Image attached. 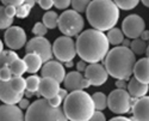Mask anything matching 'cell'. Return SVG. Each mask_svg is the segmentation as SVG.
<instances>
[{
	"mask_svg": "<svg viewBox=\"0 0 149 121\" xmlns=\"http://www.w3.org/2000/svg\"><path fill=\"white\" fill-rule=\"evenodd\" d=\"M75 43L78 55L81 58V60L88 64L103 61L110 51L107 36L97 29L82 31L80 35H78Z\"/></svg>",
	"mask_w": 149,
	"mask_h": 121,
	"instance_id": "1",
	"label": "cell"
},
{
	"mask_svg": "<svg viewBox=\"0 0 149 121\" xmlns=\"http://www.w3.org/2000/svg\"><path fill=\"white\" fill-rule=\"evenodd\" d=\"M86 17L93 29L109 31L119 19V8L113 0H92L86 10Z\"/></svg>",
	"mask_w": 149,
	"mask_h": 121,
	"instance_id": "2",
	"label": "cell"
},
{
	"mask_svg": "<svg viewBox=\"0 0 149 121\" xmlns=\"http://www.w3.org/2000/svg\"><path fill=\"white\" fill-rule=\"evenodd\" d=\"M104 66L109 76L115 79L128 80L134 73V67L136 64V55L125 46H116L105 56Z\"/></svg>",
	"mask_w": 149,
	"mask_h": 121,
	"instance_id": "3",
	"label": "cell"
},
{
	"mask_svg": "<svg viewBox=\"0 0 149 121\" xmlns=\"http://www.w3.org/2000/svg\"><path fill=\"white\" fill-rule=\"evenodd\" d=\"M63 112L69 121H88L95 112L92 96L84 90L72 91L65 98Z\"/></svg>",
	"mask_w": 149,
	"mask_h": 121,
	"instance_id": "4",
	"label": "cell"
},
{
	"mask_svg": "<svg viewBox=\"0 0 149 121\" xmlns=\"http://www.w3.org/2000/svg\"><path fill=\"white\" fill-rule=\"evenodd\" d=\"M25 121H69L60 107H54L47 98L37 100L26 109Z\"/></svg>",
	"mask_w": 149,
	"mask_h": 121,
	"instance_id": "5",
	"label": "cell"
},
{
	"mask_svg": "<svg viewBox=\"0 0 149 121\" xmlns=\"http://www.w3.org/2000/svg\"><path fill=\"white\" fill-rule=\"evenodd\" d=\"M85 20L81 13L74 10H66L58 17V30L65 36L74 37L82 32Z\"/></svg>",
	"mask_w": 149,
	"mask_h": 121,
	"instance_id": "6",
	"label": "cell"
},
{
	"mask_svg": "<svg viewBox=\"0 0 149 121\" xmlns=\"http://www.w3.org/2000/svg\"><path fill=\"white\" fill-rule=\"evenodd\" d=\"M53 54L61 63L73 61L74 58L78 55L77 53V43L69 36H61L54 41L53 44Z\"/></svg>",
	"mask_w": 149,
	"mask_h": 121,
	"instance_id": "7",
	"label": "cell"
},
{
	"mask_svg": "<svg viewBox=\"0 0 149 121\" xmlns=\"http://www.w3.org/2000/svg\"><path fill=\"white\" fill-rule=\"evenodd\" d=\"M132 97L127 89H116L107 96V108L115 114H127L131 109Z\"/></svg>",
	"mask_w": 149,
	"mask_h": 121,
	"instance_id": "8",
	"label": "cell"
},
{
	"mask_svg": "<svg viewBox=\"0 0 149 121\" xmlns=\"http://www.w3.org/2000/svg\"><path fill=\"white\" fill-rule=\"evenodd\" d=\"M26 53H36L38 54L44 63L52 60L53 58V44L49 42L47 39H44V36H35L33 39H31L26 46H25Z\"/></svg>",
	"mask_w": 149,
	"mask_h": 121,
	"instance_id": "9",
	"label": "cell"
},
{
	"mask_svg": "<svg viewBox=\"0 0 149 121\" xmlns=\"http://www.w3.org/2000/svg\"><path fill=\"white\" fill-rule=\"evenodd\" d=\"M4 42L11 51L22 49L28 43L26 32L22 27L12 25L8 29H6L4 34Z\"/></svg>",
	"mask_w": 149,
	"mask_h": 121,
	"instance_id": "10",
	"label": "cell"
},
{
	"mask_svg": "<svg viewBox=\"0 0 149 121\" xmlns=\"http://www.w3.org/2000/svg\"><path fill=\"white\" fill-rule=\"evenodd\" d=\"M122 30L129 39H139L146 30V23L139 15H130L124 18L122 23Z\"/></svg>",
	"mask_w": 149,
	"mask_h": 121,
	"instance_id": "11",
	"label": "cell"
},
{
	"mask_svg": "<svg viewBox=\"0 0 149 121\" xmlns=\"http://www.w3.org/2000/svg\"><path fill=\"white\" fill-rule=\"evenodd\" d=\"M84 76L87 78V80L93 87L103 85V84H105L107 82V78H109V73H107L105 66L99 63L87 65L86 71L84 72Z\"/></svg>",
	"mask_w": 149,
	"mask_h": 121,
	"instance_id": "12",
	"label": "cell"
},
{
	"mask_svg": "<svg viewBox=\"0 0 149 121\" xmlns=\"http://www.w3.org/2000/svg\"><path fill=\"white\" fill-rule=\"evenodd\" d=\"M41 73L42 77L54 78L58 83H63L66 78V70L58 60H49V61L44 63L41 68Z\"/></svg>",
	"mask_w": 149,
	"mask_h": 121,
	"instance_id": "13",
	"label": "cell"
},
{
	"mask_svg": "<svg viewBox=\"0 0 149 121\" xmlns=\"http://www.w3.org/2000/svg\"><path fill=\"white\" fill-rule=\"evenodd\" d=\"M65 87L68 91H77V90H85L91 87V83L87 80L85 76L81 75V72H69L66 75V78L63 80Z\"/></svg>",
	"mask_w": 149,
	"mask_h": 121,
	"instance_id": "14",
	"label": "cell"
},
{
	"mask_svg": "<svg viewBox=\"0 0 149 121\" xmlns=\"http://www.w3.org/2000/svg\"><path fill=\"white\" fill-rule=\"evenodd\" d=\"M0 121H25L23 109L16 104L0 106Z\"/></svg>",
	"mask_w": 149,
	"mask_h": 121,
	"instance_id": "15",
	"label": "cell"
},
{
	"mask_svg": "<svg viewBox=\"0 0 149 121\" xmlns=\"http://www.w3.org/2000/svg\"><path fill=\"white\" fill-rule=\"evenodd\" d=\"M134 121H149V96L136 98L132 106Z\"/></svg>",
	"mask_w": 149,
	"mask_h": 121,
	"instance_id": "16",
	"label": "cell"
},
{
	"mask_svg": "<svg viewBox=\"0 0 149 121\" xmlns=\"http://www.w3.org/2000/svg\"><path fill=\"white\" fill-rule=\"evenodd\" d=\"M23 96L24 94H18L12 89L10 82L0 80V101H3L4 104H18Z\"/></svg>",
	"mask_w": 149,
	"mask_h": 121,
	"instance_id": "17",
	"label": "cell"
},
{
	"mask_svg": "<svg viewBox=\"0 0 149 121\" xmlns=\"http://www.w3.org/2000/svg\"><path fill=\"white\" fill-rule=\"evenodd\" d=\"M60 83L55 80L54 78H49V77H42L41 84H40V89L38 94L42 96L43 98H52L54 96H56L60 91Z\"/></svg>",
	"mask_w": 149,
	"mask_h": 121,
	"instance_id": "18",
	"label": "cell"
},
{
	"mask_svg": "<svg viewBox=\"0 0 149 121\" xmlns=\"http://www.w3.org/2000/svg\"><path fill=\"white\" fill-rule=\"evenodd\" d=\"M134 76L140 82L149 85V58H142L136 61L134 67Z\"/></svg>",
	"mask_w": 149,
	"mask_h": 121,
	"instance_id": "19",
	"label": "cell"
},
{
	"mask_svg": "<svg viewBox=\"0 0 149 121\" xmlns=\"http://www.w3.org/2000/svg\"><path fill=\"white\" fill-rule=\"evenodd\" d=\"M127 90H128V92L130 94V96L132 98H141V97H143V96L147 95V92L149 90V85L140 82L139 79H136L134 77V78L130 79Z\"/></svg>",
	"mask_w": 149,
	"mask_h": 121,
	"instance_id": "20",
	"label": "cell"
},
{
	"mask_svg": "<svg viewBox=\"0 0 149 121\" xmlns=\"http://www.w3.org/2000/svg\"><path fill=\"white\" fill-rule=\"evenodd\" d=\"M24 61L26 64L28 72L31 75H36L38 71H41V68L44 64L42 58L36 53H26V55L24 56Z\"/></svg>",
	"mask_w": 149,
	"mask_h": 121,
	"instance_id": "21",
	"label": "cell"
},
{
	"mask_svg": "<svg viewBox=\"0 0 149 121\" xmlns=\"http://www.w3.org/2000/svg\"><path fill=\"white\" fill-rule=\"evenodd\" d=\"M107 36V40L110 42V44H113V46H118L120 43H123L124 41V32L123 30H120L119 28H112V29H110L106 34Z\"/></svg>",
	"mask_w": 149,
	"mask_h": 121,
	"instance_id": "22",
	"label": "cell"
},
{
	"mask_svg": "<svg viewBox=\"0 0 149 121\" xmlns=\"http://www.w3.org/2000/svg\"><path fill=\"white\" fill-rule=\"evenodd\" d=\"M8 67L13 76H23L25 72H28L25 61H24V59H20V58L13 60V61L8 65Z\"/></svg>",
	"mask_w": 149,
	"mask_h": 121,
	"instance_id": "23",
	"label": "cell"
},
{
	"mask_svg": "<svg viewBox=\"0 0 149 121\" xmlns=\"http://www.w3.org/2000/svg\"><path fill=\"white\" fill-rule=\"evenodd\" d=\"M58 15L55 11L49 10L43 15V23L48 29H55L56 27H58Z\"/></svg>",
	"mask_w": 149,
	"mask_h": 121,
	"instance_id": "24",
	"label": "cell"
},
{
	"mask_svg": "<svg viewBox=\"0 0 149 121\" xmlns=\"http://www.w3.org/2000/svg\"><path fill=\"white\" fill-rule=\"evenodd\" d=\"M10 85L18 94H24L26 90V80L22 76H13L10 80Z\"/></svg>",
	"mask_w": 149,
	"mask_h": 121,
	"instance_id": "25",
	"label": "cell"
},
{
	"mask_svg": "<svg viewBox=\"0 0 149 121\" xmlns=\"http://www.w3.org/2000/svg\"><path fill=\"white\" fill-rule=\"evenodd\" d=\"M93 103L95 107V110H104L105 108H107V96L104 92H94L92 95Z\"/></svg>",
	"mask_w": 149,
	"mask_h": 121,
	"instance_id": "26",
	"label": "cell"
},
{
	"mask_svg": "<svg viewBox=\"0 0 149 121\" xmlns=\"http://www.w3.org/2000/svg\"><path fill=\"white\" fill-rule=\"evenodd\" d=\"M18 54L15 51H4L1 54H0V68L4 66H8L13 60L18 59Z\"/></svg>",
	"mask_w": 149,
	"mask_h": 121,
	"instance_id": "27",
	"label": "cell"
},
{
	"mask_svg": "<svg viewBox=\"0 0 149 121\" xmlns=\"http://www.w3.org/2000/svg\"><path fill=\"white\" fill-rule=\"evenodd\" d=\"M41 79L38 76L36 75H31L30 77H28L25 80H26V91L29 92H38V89H40V84H41Z\"/></svg>",
	"mask_w": 149,
	"mask_h": 121,
	"instance_id": "28",
	"label": "cell"
},
{
	"mask_svg": "<svg viewBox=\"0 0 149 121\" xmlns=\"http://www.w3.org/2000/svg\"><path fill=\"white\" fill-rule=\"evenodd\" d=\"M130 49L135 53V54H137V55H141V54H144L146 53V51H147V43H146V41L144 40H142V39H135V40H132V42H131V44H130Z\"/></svg>",
	"mask_w": 149,
	"mask_h": 121,
	"instance_id": "29",
	"label": "cell"
},
{
	"mask_svg": "<svg viewBox=\"0 0 149 121\" xmlns=\"http://www.w3.org/2000/svg\"><path fill=\"white\" fill-rule=\"evenodd\" d=\"M13 24V18H11L6 15L5 6H0V30L8 29Z\"/></svg>",
	"mask_w": 149,
	"mask_h": 121,
	"instance_id": "30",
	"label": "cell"
},
{
	"mask_svg": "<svg viewBox=\"0 0 149 121\" xmlns=\"http://www.w3.org/2000/svg\"><path fill=\"white\" fill-rule=\"evenodd\" d=\"M113 3L118 6L119 10L129 11V10H134L137 6L140 4V0H113Z\"/></svg>",
	"mask_w": 149,
	"mask_h": 121,
	"instance_id": "31",
	"label": "cell"
},
{
	"mask_svg": "<svg viewBox=\"0 0 149 121\" xmlns=\"http://www.w3.org/2000/svg\"><path fill=\"white\" fill-rule=\"evenodd\" d=\"M91 1L92 0H72V7L74 11L79 12V13H82V12H86Z\"/></svg>",
	"mask_w": 149,
	"mask_h": 121,
	"instance_id": "32",
	"label": "cell"
},
{
	"mask_svg": "<svg viewBox=\"0 0 149 121\" xmlns=\"http://www.w3.org/2000/svg\"><path fill=\"white\" fill-rule=\"evenodd\" d=\"M31 8L32 7L30 5H28L26 3H24L23 5H20V6L17 7V17L18 18H26L30 15Z\"/></svg>",
	"mask_w": 149,
	"mask_h": 121,
	"instance_id": "33",
	"label": "cell"
},
{
	"mask_svg": "<svg viewBox=\"0 0 149 121\" xmlns=\"http://www.w3.org/2000/svg\"><path fill=\"white\" fill-rule=\"evenodd\" d=\"M47 32H48V28L44 25L43 22L36 23L33 25V28H32V34L35 36H45Z\"/></svg>",
	"mask_w": 149,
	"mask_h": 121,
	"instance_id": "34",
	"label": "cell"
},
{
	"mask_svg": "<svg viewBox=\"0 0 149 121\" xmlns=\"http://www.w3.org/2000/svg\"><path fill=\"white\" fill-rule=\"evenodd\" d=\"M12 77H13V75H12L8 66H4L0 68V80L1 82H8Z\"/></svg>",
	"mask_w": 149,
	"mask_h": 121,
	"instance_id": "35",
	"label": "cell"
},
{
	"mask_svg": "<svg viewBox=\"0 0 149 121\" xmlns=\"http://www.w3.org/2000/svg\"><path fill=\"white\" fill-rule=\"evenodd\" d=\"M72 5V0H54V6L58 10H67Z\"/></svg>",
	"mask_w": 149,
	"mask_h": 121,
	"instance_id": "36",
	"label": "cell"
},
{
	"mask_svg": "<svg viewBox=\"0 0 149 121\" xmlns=\"http://www.w3.org/2000/svg\"><path fill=\"white\" fill-rule=\"evenodd\" d=\"M37 3L41 6V8L49 11L54 6V0H37Z\"/></svg>",
	"mask_w": 149,
	"mask_h": 121,
	"instance_id": "37",
	"label": "cell"
},
{
	"mask_svg": "<svg viewBox=\"0 0 149 121\" xmlns=\"http://www.w3.org/2000/svg\"><path fill=\"white\" fill-rule=\"evenodd\" d=\"M88 121H106V117H105V114L102 110H95L94 114L92 115V117Z\"/></svg>",
	"mask_w": 149,
	"mask_h": 121,
	"instance_id": "38",
	"label": "cell"
},
{
	"mask_svg": "<svg viewBox=\"0 0 149 121\" xmlns=\"http://www.w3.org/2000/svg\"><path fill=\"white\" fill-rule=\"evenodd\" d=\"M5 6H7V5H12V6H16V7H18V6H20V5H23L24 3H25V0H0Z\"/></svg>",
	"mask_w": 149,
	"mask_h": 121,
	"instance_id": "39",
	"label": "cell"
},
{
	"mask_svg": "<svg viewBox=\"0 0 149 121\" xmlns=\"http://www.w3.org/2000/svg\"><path fill=\"white\" fill-rule=\"evenodd\" d=\"M5 11H6V15L11 18H15L17 16V7L16 6L7 5V6H5Z\"/></svg>",
	"mask_w": 149,
	"mask_h": 121,
	"instance_id": "40",
	"label": "cell"
},
{
	"mask_svg": "<svg viewBox=\"0 0 149 121\" xmlns=\"http://www.w3.org/2000/svg\"><path fill=\"white\" fill-rule=\"evenodd\" d=\"M48 101H49V103H50L52 106H54V107H60L62 101H63V98H62L61 96L57 94L56 96H54V97H52V98H49Z\"/></svg>",
	"mask_w": 149,
	"mask_h": 121,
	"instance_id": "41",
	"label": "cell"
},
{
	"mask_svg": "<svg viewBox=\"0 0 149 121\" xmlns=\"http://www.w3.org/2000/svg\"><path fill=\"white\" fill-rule=\"evenodd\" d=\"M18 106H19V108H22V109L24 110V109H28V108L30 107V102H29L28 98H22V100L19 101Z\"/></svg>",
	"mask_w": 149,
	"mask_h": 121,
	"instance_id": "42",
	"label": "cell"
},
{
	"mask_svg": "<svg viewBox=\"0 0 149 121\" xmlns=\"http://www.w3.org/2000/svg\"><path fill=\"white\" fill-rule=\"evenodd\" d=\"M116 87H117L118 89H127V88H128L127 80H125V79H117V82H116Z\"/></svg>",
	"mask_w": 149,
	"mask_h": 121,
	"instance_id": "43",
	"label": "cell"
},
{
	"mask_svg": "<svg viewBox=\"0 0 149 121\" xmlns=\"http://www.w3.org/2000/svg\"><path fill=\"white\" fill-rule=\"evenodd\" d=\"M77 67H78V71H79V72H85V71H86V67H87V65H86V61L81 60V61H79V63L77 64Z\"/></svg>",
	"mask_w": 149,
	"mask_h": 121,
	"instance_id": "44",
	"label": "cell"
},
{
	"mask_svg": "<svg viewBox=\"0 0 149 121\" xmlns=\"http://www.w3.org/2000/svg\"><path fill=\"white\" fill-rule=\"evenodd\" d=\"M109 121H134V120L129 119V117H125V116H116V117H112Z\"/></svg>",
	"mask_w": 149,
	"mask_h": 121,
	"instance_id": "45",
	"label": "cell"
},
{
	"mask_svg": "<svg viewBox=\"0 0 149 121\" xmlns=\"http://www.w3.org/2000/svg\"><path fill=\"white\" fill-rule=\"evenodd\" d=\"M58 95L61 96V97L62 98H66L67 97V96H68V90L67 89H60V91H58Z\"/></svg>",
	"mask_w": 149,
	"mask_h": 121,
	"instance_id": "46",
	"label": "cell"
},
{
	"mask_svg": "<svg viewBox=\"0 0 149 121\" xmlns=\"http://www.w3.org/2000/svg\"><path fill=\"white\" fill-rule=\"evenodd\" d=\"M140 37H141L142 40H144V41L149 40V31H148V30H144V31L142 32V35L140 36Z\"/></svg>",
	"mask_w": 149,
	"mask_h": 121,
	"instance_id": "47",
	"label": "cell"
},
{
	"mask_svg": "<svg viewBox=\"0 0 149 121\" xmlns=\"http://www.w3.org/2000/svg\"><path fill=\"white\" fill-rule=\"evenodd\" d=\"M25 3H26L28 5H30L31 7H33V6L36 5V3H37V0H25Z\"/></svg>",
	"mask_w": 149,
	"mask_h": 121,
	"instance_id": "48",
	"label": "cell"
},
{
	"mask_svg": "<svg viewBox=\"0 0 149 121\" xmlns=\"http://www.w3.org/2000/svg\"><path fill=\"white\" fill-rule=\"evenodd\" d=\"M3 52H4V42L0 40V54H1Z\"/></svg>",
	"mask_w": 149,
	"mask_h": 121,
	"instance_id": "49",
	"label": "cell"
},
{
	"mask_svg": "<svg viewBox=\"0 0 149 121\" xmlns=\"http://www.w3.org/2000/svg\"><path fill=\"white\" fill-rule=\"evenodd\" d=\"M141 1L146 7H149V0H141Z\"/></svg>",
	"mask_w": 149,
	"mask_h": 121,
	"instance_id": "50",
	"label": "cell"
},
{
	"mask_svg": "<svg viewBox=\"0 0 149 121\" xmlns=\"http://www.w3.org/2000/svg\"><path fill=\"white\" fill-rule=\"evenodd\" d=\"M146 54H147V58H149V46L147 47V51H146Z\"/></svg>",
	"mask_w": 149,
	"mask_h": 121,
	"instance_id": "51",
	"label": "cell"
}]
</instances>
